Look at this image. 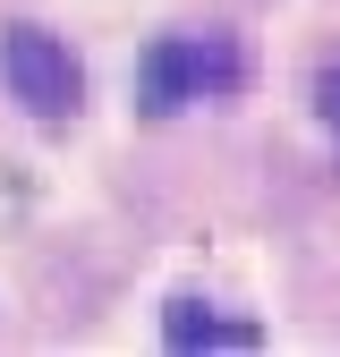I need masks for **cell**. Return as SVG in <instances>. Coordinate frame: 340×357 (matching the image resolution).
Wrapping results in <instances>:
<instances>
[{"mask_svg":"<svg viewBox=\"0 0 340 357\" xmlns=\"http://www.w3.org/2000/svg\"><path fill=\"white\" fill-rule=\"evenodd\" d=\"M0 77H9V94L34 111V119H68L77 94H85V77L68 60V43L60 34H42V26H9L0 34Z\"/></svg>","mask_w":340,"mask_h":357,"instance_id":"obj_2","label":"cell"},{"mask_svg":"<svg viewBox=\"0 0 340 357\" xmlns=\"http://www.w3.org/2000/svg\"><path fill=\"white\" fill-rule=\"evenodd\" d=\"M170 340H179V349H196V340H247V332H222L212 315H196V306H170Z\"/></svg>","mask_w":340,"mask_h":357,"instance_id":"obj_3","label":"cell"},{"mask_svg":"<svg viewBox=\"0 0 340 357\" xmlns=\"http://www.w3.org/2000/svg\"><path fill=\"white\" fill-rule=\"evenodd\" d=\"M323 111H332V119H340V68H332V77H323Z\"/></svg>","mask_w":340,"mask_h":357,"instance_id":"obj_4","label":"cell"},{"mask_svg":"<svg viewBox=\"0 0 340 357\" xmlns=\"http://www.w3.org/2000/svg\"><path fill=\"white\" fill-rule=\"evenodd\" d=\"M238 85V52L222 34H170L145 52V111H179L204 94H230Z\"/></svg>","mask_w":340,"mask_h":357,"instance_id":"obj_1","label":"cell"}]
</instances>
